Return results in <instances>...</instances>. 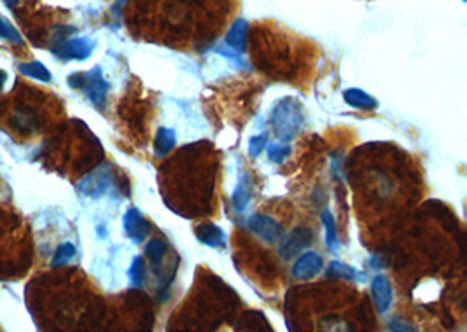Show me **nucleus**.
I'll return each instance as SVG.
<instances>
[{
	"mask_svg": "<svg viewBox=\"0 0 467 332\" xmlns=\"http://www.w3.org/2000/svg\"><path fill=\"white\" fill-rule=\"evenodd\" d=\"M270 123L280 142H290L304 124L303 107L296 98H282L273 105Z\"/></svg>",
	"mask_w": 467,
	"mask_h": 332,
	"instance_id": "nucleus-1",
	"label": "nucleus"
},
{
	"mask_svg": "<svg viewBox=\"0 0 467 332\" xmlns=\"http://www.w3.org/2000/svg\"><path fill=\"white\" fill-rule=\"evenodd\" d=\"M83 86L81 90H84L86 97L90 98L91 103H95L97 107H104L106 105L107 93L110 90V84L104 79V74H101L100 67H95V69L83 72Z\"/></svg>",
	"mask_w": 467,
	"mask_h": 332,
	"instance_id": "nucleus-2",
	"label": "nucleus"
},
{
	"mask_svg": "<svg viewBox=\"0 0 467 332\" xmlns=\"http://www.w3.org/2000/svg\"><path fill=\"white\" fill-rule=\"evenodd\" d=\"M110 182H113L110 172L107 170V168H97V170L88 174L86 177L77 184V189H79L83 194L91 196V198H98V196L106 194Z\"/></svg>",
	"mask_w": 467,
	"mask_h": 332,
	"instance_id": "nucleus-3",
	"label": "nucleus"
},
{
	"mask_svg": "<svg viewBox=\"0 0 467 332\" xmlns=\"http://www.w3.org/2000/svg\"><path fill=\"white\" fill-rule=\"evenodd\" d=\"M249 229L256 236H259L265 242H277V240L282 238L284 229L282 226L277 222L275 219L268 215H263V213H254L249 219Z\"/></svg>",
	"mask_w": 467,
	"mask_h": 332,
	"instance_id": "nucleus-4",
	"label": "nucleus"
},
{
	"mask_svg": "<svg viewBox=\"0 0 467 332\" xmlns=\"http://www.w3.org/2000/svg\"><path fill=\"white\" fill-rule=\"evenodd\" d=\"M95 51V42L88 37H76V39H67L60 44L58 56L62 60H83L90 58Z\"/></svg>",
	"mask_w": 467,
	"mask_h": 332,
	"instance_id": "nucleus-5",
	"label": "nucleus"
},
{
	"mask_svg": "<svg viewBox=\"0 0 467 332\" xmlns=\"http://www.w3.org/2000/svg\"><path fill=\"white\" fill-rule=\"evenodd\" d=\"M123 226L128 238L133 240L135 243H142L145 236L151 233V226L138 208H128V212L123 217Z\"/></svg>",
	"mask_w": 467,
	"mask_h": 332,
	"instance_id": "nucleus-6",
	"label": "nucleus"
},
{
	"mask_svg": "<svg viewBox=\"0 0 467 332\" xmlns=\"http://www.w3.org/2000/svg\"><path fill=\"white\" fill-rule=\"evenodd\" d=\"M311 236H313L311 229L296 228L293 233H289V235L284 238L282 245H280V256H282L284 259H293L294 256H297L301 250L306 249V247L310 245Z\"/></svg>",
	"mask_w": 467,
	"mask_h": 332,
	"instance_id": "nucleus-7",
	"label": "nucleus"
},
{
	"mask_svg": "<svg viewBox=\"0 0 467 332\" xmlns=\"http://www.w3.org/2000/svg\"><path fill=\"white\" fill-rule=\"evenodd\" d=\"M322 266H324V260L317 252L303 254V256L297 257V260L294 263V267H293L294 279H297V280L313 279V276H317V274L320 273Z\"/></svg>",
	"mask_w": 467,
	"mask_h": 332,
	"instance_id": "nucleus-8",
	"label": "nucleus"
},
{
	"mask_svg": "<svg viewBox=\"0 0 467 332\" xmlns=\"http://www.w3.org/2000/svg\"><path fill=\"white\" fill-rule=\"evenodd\" d=\"M371 292H373V299L375 304H377L378 313H387L392 304V299H394L391 282H388L387 276H384V274L375 276L373 282H371Z\"/></svg>",
	"mask_w": 467,
	"mask_h": 332,
	"instance_id": "nucleus-9",
	"label": "nucleus"
},
{
	"mask_svg": "<svg viewBox=\"0 0 467 332\" xmlns=\"http://www.w3.org/2000/svg\"><path fill=\"white\" fill-rule=\"evenodd\" d=\"M196 238L199 243L212 249H224L228 245V236L219 226L215 224H203L196 228Z\"/></svg>",
	"mask_w": 467,
	"mask_h": 332,
	"instance_id": "nucleus-10",
	"label": "nucleus"
},
{
	"mask_svg": "<svg viewBox=\"0 0 467 332\" xmlns=\"http://www.w3.org/2000/svg\"><path fill=\"white\" fill-rule=\"evenodd\" d=\"M343 100L347 101L350 107L361 108V110H375L378 107L377 98L368 94L366 91L357 90V88H350V90L343 91Z\"/></svg>",
	"mask_w": 467,
	"mask_h": 332,
	"instance_id": "nucleus-11",
	"label": "nucleus"
},
{
	"mask_svg": "<svg viewBox=\"0 0 467 332\" xmlns=\"http://www.w3.org/2000/svg\"><path fill=\"white\" fill-rule=\"evenodd\" d=\"M245 42H247V22L245 19H236L235 23L229 28L228 35H226V46L231 47L236 53H242L245 51Z\"/></svg>",
	"mask_w": 467,
	"mask_h": 332,
	"instance_id": "nucleus-12",
	"label": "nucleus"
},
{
	"mask_svg": "<svg viewBox=\"0 0 467 332\" xmlns=\"http://www.w3.org/2000/svg\"><path fill=\"white\" fill-rule=\"evenodd\" d=\"M327 276H331V279L350 280V282H364L366 280L364 273L357 271L355 267L348 266V264L338 263V260L329 264V267H327Z\"/></svg>",
	"mask_w": 467,
	"mask_h": 332,
	"instance_id": "nucleus-13",
	"label": "nucleus"
},
{
	"mask_svg": "<svg viewBox=\"0 0 467 332\" xmlns=\"http://www.w3.org/2000/svg\"><path fill=\"white\" fill-rule=\"evenodd\" d=\"M175 142H177V137H175L174 130H170V128H160V130L156 131L154 138L156 156H167L175 147Z\"/></svg>",
	"mask_w": 467,
	"mask_h": 332,
	"instance_id": "nucleus-14",
	"label": "nucleus"
},
{
	"mask_svg": "<svg viewBox=\"0 0 467 332\" xmlns=\"http://www.w3.org/2000/svg\"><path fill=\"white\" fill-rule=\"evenodd\" d=\"M322 224H324V231H326V247L333 252H336L338 247H340V242H338V229H336V222H334V217L329 210H324L322 212Z\"/></svg>",
	"mask_w": 467,
	"mask_h": 332,
	"instance_id": "nucleus-15",
	"label": "nucleus"
},
{
	"mask_svg": "<svg viewBox=\"0 0 467 332\" xmlns=\"http://www.w3.org/2000/svg\"><path fill=\"white\" fill-rule=\"evenodd\" d=\"M19 72L23 76H28L32 79L40 81V83H49L51 81V72L46 65H42L40 62H28V63H22L19 65Z\"/></svg>",
	"mask_w": 467,
	"mask_h": 332,
	"instance_id": "nucleus-16",
	"label": "nucleus"
},
{
	"mask_svg": "<svg viewBox=\"0 0 467 332\" xmlns=\"http://www.w3.org/2000/svg\"><path fill=\"white\" fill-rule=\"evenodd\" d=\"M167 243L160 238L149 240L147 245H145V256L151 260L152 266H160L165 259V254H167Z\"/></svg>",
	"mask_w": 467,
	"mask_h": 332,
	"instance_id": "nucleus-17",
	"label": "nucleus"
},
{
	"mask_svg": "<svg viewBox=\"0 0 467 332\" xmlns=\"http://www.w3.org/2000/svg\"><path fill=\"white\" fill-rule=\"evenodd\" d=\"M233 206H235L236 213H243L247 210V206H249V201H250V189H249V184H247V177L245 181L243 179H240L238 185H236V189L233 191Z\"/></svg>",
	"mask_w": 467,
	"mask_h": 332,
	"instance_id": "nucleus-18",
	"label": "nucleus"
},
{
	"mask_svg": "<svg viewBox=\"0 0 467 332\" xmlns=\"http://www.w3.org/2000/svg\"><path fill=\"white\" fill-rule=\"evenodd\" d=\"M76 247H74V243L70 242H65L62 243V245L56 249L55 256H53V260H51V266L53 267H60V266H65L67 263H70V260L76 257Z\"/></svg>",
	"mask_w": 467,
	"mask_h": 332,
	"instance_id": "nucleus-19",
	"label": "nucleus"
},
{
	"mask_svg": "<svg viewBox=\"0 0 467 332\" xmlns=\"http://www.w3.org/2000/svg\"><path fill=\"white\" fill-rule=\"evenodd\" d=\"M266 149H268L270 161L275 163V165H280V163L286 161L287 156L290 154L289 145L279 144V142H270V144H266Z\"/></svg>",
	"mask_w": 467,
	"mask_h": 332,
	"instance_id": "nucleus-20",
	"label": "nucleus"
},
{
	"mask_svg": "<svg viewBox=\"0 0 467 332\" xmlns=\"http://www.w3.org/2000/svg\"><path fill=\"white\" fill-rule=\"evenodd\" d=\"M0 39L9 40V42L15 44H23V37L19 35L18 30H16L2 15H0Z\"/></svg>",
	"mask_w": 467,
	"mask_h": 332,
	"instance_id": "nucleus-21",
	"label": "nucleus"
},
{
	"mask_svg": "<svg viewBox=\"0 0 467 332\" xmlns=\"http://www.w3.org/2000/svg\"><path fill=\"white\" fill-rule=\"evenodd\" d=\"M144 274H145L144 260H142L140 256L133 257L130 269H128V276H130L131 283H133L135 287H140L142 282H144Z\"/></svg>",
	"mask_w": 467,
	"mask_h": 332,
	"instance_id": "nucleus-22",
	"label": "nucleus"
},
{
	"mask_svg": "<svg viewBox=\"0 0 467 332\" xmlns=\"http://www.w3.org/2000/svg\"><path fill=\"white\" fill-rule=\"evenodd\" d=\"M266 144H268V137H266L265 133L252 137L249 140V154L252 156V158H257V156L263 152V149L266 147Z\"/></svg>",
	"mask_w": 467,
	"mask_h": 332,
	"instance_id": "nucleus-23",
	"label": "nucleus"
},
{
	"mask_svg": "<svg viewBox=\"0 0 467 332\" xmlns=\"http://www.w3.org/2000/svg\"><path fill=\"white\" fill-rule=\"evenodd\" d=\"M215 53L222 54V56H224V58H228V60H231V62L238 63L240 67H245V63H243L242 60L238 58V53H236V51H233L231 47H228V46H226V44H224V46H219V47H215Z\"/></svg>",
	"mask_w": 467,
	"mask_h": 332,
	"instance_id": "nucleus-24",
	"label": "nucleus"
},
{
	"mask_svg": "<svg viewBox=\"0 0 467 332\" xmlns=\"http://www.w3.org/2000/svg\"><path fill=\"white\" fill-rule=\"evenodd\" d=\"M370 266H371V269H380V267L385 266V260L382 259L380 256H371L370 257Z\"/></svg>",
	"mask_w": 467,
	"mask_h": 332,
	"instance_id": "nucleus-25",
	"label": "nucleus"
},
{
	"mask_svg": "<svg viewBox=\"0 0 467 332\" xmlns=\"http://www.w3.org/2000/svg\"><path fill=\"white\" fill-rule=\"evenodd\" d=\"M6 83H8V72H4V70H0V90L6 86Z\"/></svg>",
	"mask_w": 467,
	"mask_h": 332,
	"instance_id": "nucleus-26",
	"label": "nucleus"
},
{
	"mask_svg": "<svg viewBox=\"0 0 467 332\" xmlns=\"http://www.w3.org/2000/svg\"><path fill=\"white\" fill-rule=\"evenodd\" d=\"M4 2H6V4H15L16 0H4Z\"/></svg>",
	"mask_w": 467,
	"mask_h": 332,
	"instance_id": "nucleus-27",
	"label": "nucleus"
}]
</instances>
